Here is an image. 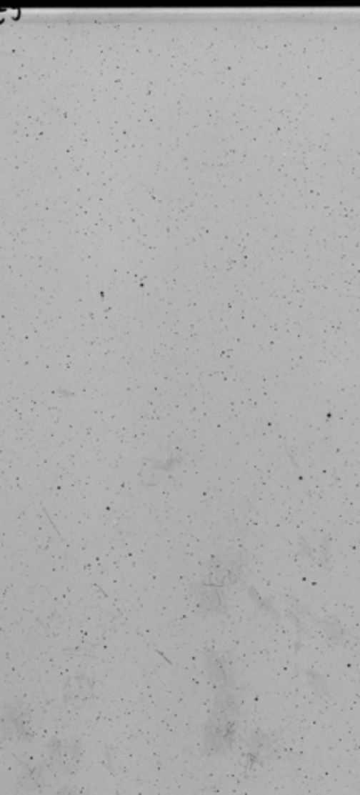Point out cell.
<instances>
[{
	"label": "cell",
	"instance_id": "cell-1",
	"mask_svg": "<svg viewBox=\"0 0 360 795\" xmlns=\"http://www.w3.org/2000/svg\"><path fill=\"white\" fill-rule=\"evenodd\" d=\"M202 736V749L205 755L213 756L229 752L235 744L236 721L233 718L211 714V718L204 727Z\"/></svg>",
	"mask_w": 360,
	"mask_h": 795
},
{
	"label": "cell",
	"instance_id": "cell-2",
	"mask_svg": "<svg viewBox=\"0 0 360 795\" xmlns=\"http://www.w3.org/2000/svg\"><path fill=\"white\" fill-rule=\"evenodd\" d=\"M83 756V747L75 739H53L50 743L51 766L61 774L74 772Z\"/></svg>",
	"mask_w": 360,
	"mask_h": 795
},
{
	"label": "cell",
	"instance_id": "cell-3",
	"mask_svg": "<svg viewBox=\"0 0 360 795\" xmlns=\"http://www.w3.org/2000/svg\"><path fill=\"white\" fill-rule=\"evenodd\" d=\"M275 754H276V743L267 731L256 730L251 734V738L249 741V750L246 754V758L249 760L250 766L263 764L269 760V758H274Z\"/></svg>",
	"mask_w": 360,
	"mask_h": 795
},
{
	"label": "cell",
	"instance_id": "cell-4",
	"mask_svg": "<svg viewBox=\"0 0 360 795\" xmlns=\"http://www.w3.org/2000/svg\"><path fill=\"white\" fill-rule=\"evenodd\" d=\"M10 724L13 735L19 739H30L33 738L31 731V716L25 709H21L19 705L16 707H6V721Z\"/></svg>",
	"mask_w": 360,
	"mask_h": 795
},
{
	"label": "cell",
	"instance_id": "cell-5",
	"mask_svg": "<svg viewBox=\"0 0 360 795\" xmlns=\"http://www.w3.org/2000/svg\"><path fill=\"white\" fill-rule=\"evenodd\" d=\"M22 784L29 789H38L45 783V772L41 766L26 764L22 767Z\"/></svg>",
	"mask_w": 360,
	"mask_h": 795
},
{
	"label": "cell",
	"instance_id": "cell-6",
	"mask_svg": "<svg viewBox=\"0 0 360 795\" xmlns=\"http://www.w3.org/2000/svg\"><path fill=\"white\" fill-rule=\"evenodd\" d=\"M90 694H92V690H90V685L86 684H76V690H67L66 691V701L67 702H83L86 699L90 698Z\"/></svg>",
	"mask_w": 360,
	"mask_h": 795
},
{
	"label": "cell",
	"instance_id": "cell-7",
	"mask_svg": "<svg viewBox=\"0 0 360 795\" xmlns=\"http://www.w3.org/2000/svg\"><path fill=\"white\" fill-rule=\"evenodd\" d=\"M308 677H309V682H311V685H312V689H314L315 694H319L320 698H328V696L331 694V691H329L328 684L325 682V679H323V677H321L320 674H317V673H308Z\"/></svg>",
	"mask_w": 360,
	"mask_h": 795
},
{
	"label": "cell",
	"instance_id": "cell-8",
	"mask_svg": "<svg viewBox=\"0 0 360 795\" xmlns=\"http://www.w3.org/2000/svg\"><path fill=\"white\" fill-rule=\"evenodd\" d=\"M58 795H79V792L75 788H69V786H66V788H62L58 792Z\"/></svg>",
	"mask_w": 360,
	"mask_h": 795
}]
</instances>
